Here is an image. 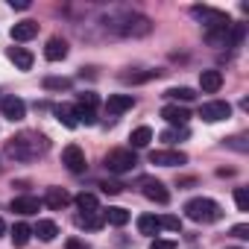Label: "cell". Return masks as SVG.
Returning <instances> with one entry per match:
<instances>
[{"label": "cell", "mask_w": 249, "mask_h": 249, "mask_svg": "<svg viewBox=\"0 0 249 249\" xmlns=\"http://www.w3.org/2000/svg\"><path fill=\"white\" fill-rule=\"evenodd\" d=\"M50 150V141L38 132H21L6 141V156L15 161H36Z\"/></svg>", "instance_id": "obj_1"}, {"label": "cell", "mask_w": 249, "mask_h": 249, "mask_svg": "<svg viewBox=\"0 0 249 249\" xmlns=\"http://www.w3.org/2000/svg\"><path fill=\"white\" fill-rule=\"evenodd\" d=\"M185 214L194 223H217L223 217V208L214 199H208V196H194V199L185 202Z\"/></svg>", "instance_id": "obj_2"}, {"label": "cell", "mask_w": 249, "mask_h": 249, "mask_svg": "<svg viewBox=\"0 0 249 249\" xmlns=\"http://www.w3.org/2000/svg\"><path fill=\"white\" fill-rule=\"evenodd\" d=\"M191 15H194L196 21H202L205 33H214V30H229V27H231L229 15H226V12H220V9H211V6H194V9H191Z\"/></svg>", "instance_id": "obj_3"}, {"label": "cell", "mask_w": 249, "mask_h": 249, "mask_svg": "<svg viewBox=\"0 0 249 249\" xmlns=\"http://www.w3.org/2000/svg\"><path fill=\"white\" fill-rule=\"evenodd\" d=\"M103 164H106V170L108 173H129V170H135V164H138V159H135V153L132 150H126V147H120V150H111L106 159H103Z\"/></svg>", "instance_id": "obj_4"}, {"label": "cell", "mask_w": 249, "mask_h": 249, "mask_svg": "<svg viewBox=\"0 0 249 249\" xmlns=\"http://www.w3.org/2000/svg\"><path fill=\"white\" fill-rule=\"evenodd\" d=\"M120 36H126V38H144L153 33V21L147 15H126L123 18V24L117 27Z\"/></svg>", "instance_id": "obj_5"}, {"label": "cell", "mask_w": 249, "mask_h": 249, "mask_svg": "<svg viewBox=\"0 0 249 249\" xmlns=\"http://www.w3.org/2000/svg\"><path fill=\"white\" fill-rule=\"evenodd\" d=\"M138 188H141V194H144L147 199H153V202H159V205H167V202H170L167 188H164L159 179H153V176H141V179H138Z\"/></svg>", "instance_id": "obj_6"}, {"label": "cell", "mask_w": 249, "mask_h": 249, "mask_svg": "<svg viewBox=\"0 0 249 249\" xmlns=\"http://www.w3.org/2000/svg\"><path fill=\"white\" fill-rule=\"evenodd\" d=\"M62 164H65L71 173H76V176L85 173L88 164H85V153H82V147H79V144H68V147L62 150Z\"/></svg>", "instance_id": "obj_7"}, {"label": "cell", "mask_w": 249, "mask_h": 249, "mask_svg": "<svg viewBox=\"0 0 249 249\" xmlns=\"http://www.w3.org/2000/svg\"><path fill=\"white\" fill-rule=\"evenodd\" d=\"M229 114H231V106H229L226 100H211V103H202V108H199V117H202L205 123L226 120Z\"/></svg>", "instance_id": "obj_8"}, {"label": "cell", "mask_w": 249, "mask_h": 249, "mask_svg": "<svg viewBox=\"0 0 249 249\" xmlns=\"http://www.w3.org/2000/svg\"><path fill=\"white\" fill-rule=\"evenodd\" d=\"M150 161L159 167H179L188 161V156L182 150H156V153H150Z\"/></svg>", "instance_id": "obj_9"}, {"label": "cell", "mask_w": 249, "mask_h": 249, "mask_svg": "<svg viewBox=\"0 0 249 249\" xmlns=\"http://www.w3.org/2000/svg\"><path fill=\"white\" fill-rule=\"evenodd\" d=\"M0 111H3V117L12 120V123L27 117V106H24L21 97H3V100H0Z\"/></svg>", "instance_id": "obj_10"}, {"label": "cell", "mask_w": 249, "mask_h": 249, "mask_svg": "<svg viewBox=\"0 0 249 249\" xmlns=\"http://www.w3.org/2000/svg\"><path fill=\"white\" fill-rule=\"evenodd\" d=\"M135 106V97L132 94H108V100H106V111L108 114H123V111H129Z\"/></svg>", "instance_id": "obj_11"}, {"label": "cell", "mask_w": 249, "mask_h": 249, "mask_svg": "<svg viewBox=\"0 0 249 249\" xmlns=\"http://www.w3.org/2000/svg\"><path fill=\"white\" fill-rule=\"evenodd\" d=\"M65 56H68V41L59 38V36H53V38L47 41V47H44V59H47V62H62Z\"/></svg>", "instance_id": "obj_12"}, {"label": "cell", "mask_w": 249, "mask_h": 249, "mask_svg": "<svg viewBox=\"0 0 249 249\" xmlns=\"http://www.w3.org/2000/svg\"><path fill=\"white\" fill-rule=\"evenodd\" d=\"M68 202H71V194H68L65 188H47V194H44V205H47V208L62 211Z\"/></svg>", "instance_id": "obj_13"}, {"label": "cell", "mask_w": 249, "mask_h": 249, "mask_svg": "<svg viewBox=\"0 0 249 249\" xmlns=\"http://www.w3.org/2000/svg\"><path fill=\"white\" fill-rule=\"evenodd\" d=\"M161 117L170 123V126H185L188 117H191V111H188L185 106H164V108H161Z\"/></svg>", "instance_id": "obj_14"}, {"label": "cell", "mask_w": 249, "mask_h": 249, "mask_svg": "<svg viewBox=\"0 0 249 249\" xmlns=\"http://www.w3.org/2000/svg\"><path fill=\"white\" fill-rule=\"evenodd\" d=\"M199 88H202L205 94H217V91L223 88V73H220V71H202V73H199Z\"/></svg>", "instance_id": "obj_15"}, {"label": "cell", "mask_w": 249, "mask_h": 249, "mask_svg": "<svg viewBox=\"0 0 249 249\" xmlns=\"http://www.w3.org/2000/svg\"><path fill=\"white\" fill-rule=\"evenodd\" d=\"M38 205H41V202H38L36 196H15L9 208H12L15 214H24V217H30V214H38Z\"/></svg>", "instance_id": "obj_16"}, {"label": "cell", "mask_w": 249, "mask_h": 249, "mask_svg": "<svg viewBox=\"0 0 249 249\" xmlns=\"http://www.w3.org/2000/svg\"><path fill=\"white\" fill-rule=\"evenodd\" d=\"M33 36H38V24L36 21H18L12 27V41H30Z\"/></svg>", "instance_id": "obj_17"}, {"label": "cell", "mask_w": 249, "mask_h": 249, "mask_svg": "<svg viewBox=\"0 0 249 249\" xmlns=\"http://www.w3.org/2000/svg\"><path fill=\"white\" fill-rule=\"evenodd\" d=\"M159 229H161V223H159V217H156V214H141V217H138V231H141V234L156 237V234H159Z\"/></svg>", "instance_id": "obj_18"}, {"label": "cell", "mask_w": 249, "mask_h": 249, "mask_svg": "<svg viewBox=\"0 0 249 249\" xmlns=\"http://www.w3.org/2000/svg\"><path fill=\"white\" fill-rule=\"evenodd\" d=\"M6 56H9L21 71H30V68H33V53H30V50H24V47H9V53H6Z\"/></svg>", "instance_id": "obj_19"}, {"label": "cell", "mask_w": 249, "mask_h": 249, "mask_svg": "<svg viewBox=\"0 0 249 249\" xmlns=\"http://www.w3.org/2000/svg\"><path fill=\"white\" fill-rule=\"evenodd\" d=\"M103 220L111 223V226H126V223H129V211L114 205V208H106V211H103Z\"/></svg>", "instance_id": "obj_20"}, {"label": "cell", "mask_w": 249, "mask_h": 249, "mask_svg": "<svg viewBox=\"0 0 249 249\" xmlns=\"http://www.w3.org/2000/svg\"><path fill=\"white\" fill-rule=\"evenodd\" d=\"M53 114L59 117V123H65L68 129H76V126H79V123H76V114H73V106H65V103H62V106L53 108Z\"/></svg>", "instance_id": "obj_21"}, {"label": "cell", "mask_w": 249, "mask_h": 249, "mask_svg": "<svg viewBox=\"0 0 249 249\" xmlns=\"http://www.w3.org/2000/svg\"><path fill=\"white\" fill-rule=\"evenodd\" d=\"M33 234H38L41 240H47V243H50V240L59 234V226H56L53 220H38V226L33 229Z\"/></svg>", "instance_id": "obj_22"}, {"label": "cell", "mask_w": 249, "mask_h": 249, "mask_svg": "<svg viewBox=\"0 0 249 249\" xmlns=\"http://www.w3.org/2000/svg\"><path fill=\"white\" fill-rule=\"evenodd\" d=\"M76 208H79L82 214H97V211H100V205H97V196H94V194H85V191L76 196Z\"/></svg>", "instance_id": "obj_23"}, {"label": "cell", "mask_w": 249, "mask_h": 249, "mask_svg": "<svg viewBox=\"0 0 249 249\" xmlns=\"http://www.w3.org/2000/svg\"><path fill=\"white\" fill-rule=\"evenodd\" d=\"M153 141V129L150 126H138V129H132V135H129V144L132 147H147Z\"/></svg>", "instance_id": "obj_24"}, {"label": "cell", "mask_w": 249, "mask_h": 249, "mask_svg": "<svg viewBox=\"0 0 249 249\" xmlns=\"http://www.w3.org/2000/svg\"><path fill=\"white\" fill-rule=\"evenodd\" d=\"M159 138H161L164 144H179V141L188 138V126H170V129H164Z\"/></svg>", "instance_id": "obj_25"}, {"label": "cell", "mask_w": 249, "mask_h": 249, "mask_svg": "<svg viewBox=\"0 0 249 249\" xmlns=\"http://www.w3.org/2000/svg\"><path fill=\"white\" fill-rule=\"evenodd\" d=\"M76 223L79 226H85V229H91V231H97V229H103V211H97V214H79L76 217Z\"/></svg>", "instance_id": "obj_26"}, {"label": "cell", "mask_w": 249, "mask_h": 249, "mask_svg": "<svg viewBox=\"0 0 249 249\" xmlns=\"http://www.w3.org/2000/svg\"><path fill=\"white\" fill-rule=\"evenodd\" d=\"M30 234H33V229H30L27 223H15V229H12V243H15V246H27V243H30Z\"/></svg>", "instance_id": "obj_27"}, {"label": "cell", "mask_w": 249, "mask_h": 249, "mask_svg": "<svg viewBox=\"0 0 249 249\" xmlns=\"http://www.w3.org/2000/svg\"><path fill=\"white\" fill-rule=\"evenodd\" d=\"M44 88L47 91H68L71 88V79H65V76H47L44 79Z\"/></svg>", "instance_id": "obj_28"}, {"label": "cell", "mask_w": 249, "mask_h": 249, "mask_svg": "<svg viewBox=\"0 0 249 249\" xmlns=\"http://www.w3.org/2000/svg\"><path fill=\"white\" fill-rule=\"evenodd\" d=\"M167 97H170V100H182V103H191L196 94H194V88H170V91H167Z\"/></svg>", "instance_id": "obj_29"}, {"label": "cell", "mask_w": 249, "mask_h": 249, "mask_svg": "<svg viewBox=\"0 0 249 249\" xmlns=\"http://www.w3.org/2000/svg\"><path fill=\"white\" fill-rule=\"evenodd\" d=\"M234 202H237V211H249V191L234 188Z\"/></svg>", "instance_id": "obj_30"}, {"label": "cell", "mask_w": 249, "mask_h": 249, "mask_svg": "<svg viewBox=\"0 0 249 249\" xmlns=\"http://www.w3.org/2000/svg\"><path fill=\"white\" fill-rule=\"evenodd\" d=\"M76 106H85V108H97V106H100V97H97V94H91V91H85V94H79Z\"/></svg>", "instance_id": "obj_31"}, {"label": "cell", "mask_w": 249, "mask_h": 249, "mask_svg": "<svg viewBox=\"0 0 249 249\" xmlns=\"http://www.w3.org/2000/svg\"><path fill=\"white\" fill-rule=\"evenodd\" d=\"M159 223H161V229H170V231H179V229H182V220H179V217H173V214L159 217Z\"/></svg>", "instance_id": "obj_32"}, {"label": "cell", "mask_w": 249, "mask_h": 249, "mask_svg": "<svg viewBox=\"0 0 249 249\" xmlns=\"http://www.w3.org/2000/svg\"><path fill=\"white\" fill-rule=\"evenodd\" d=\"M153 76H159V71H150V73H123V79H126V82H147Z\"/></svg>", "instance_id": "obj_33"}, {"label": "cell", "mask_w": 249, "mask_h": 249, "mask_svg": "<svg viewBox=\"0 0 249 249\" xmlns=\"http://www.w3.org/2000/svg\"><path fill=\"white\" fill-rule=\"evenodd\" d=\"M65 249H91L85 240H79V237H68V243H65Z\"/></svg>", "instance_id": "obj_34"}, {"label": "cell", "mask_w": 249, "mask_h": 249, "mask_svg": "<svg viewBox=\"0 0 249 249\" xmlns=\"http://www.w3.org/2000/svg\"><path fill=\"white\" fill-rule=\"evenodd\" d=\"M150 249H176V240H159V237H156V240L150 243Z\"/></svg>", "instance_id": "obj_35"}, {"label": "cell", "mask_w": 249, "mask_h": 249, "mask_svg": "<svg viewBox=\"0 0 249 249\" xmlns=\"http://www.w3.org/2000/svg\"><path fill=\"white\" fill-rule=\"evenodd\" d=\"M231 234H234V237H240V240H246V237H249V226H246V223H240V226H234V229H231Z\"/></svg>", "instance_id": "obj_36"}, {"label": "cell", "mask_w": 249, "mask_h": 249, "mask_svg": "<svg viewBox=\"0 0 249 249\" xmlns=\"http://www.w3.org/2000/svg\"><path fill=\"white\" fill-rule=\"evenodd\" d=\"M100 188H103L106 194H120V191H123V185H117V182H103Z\"/></svg>", "instance_id": "obj_37"}, {"label": "cell", "mask_w": 249, "mask_h": 249, "mask_svg": "<svg viewBox=\"0 0 249 249\" xmlns=\"http://www.w3.org/2000/svg\"><path fill=\"white\" fill-rule=\"evenodd\" d=\"M12 9H30V0H9Z\"/></svg>", "instance_id": "obj_38"}, {"label": "cell", "mask_w": 249, "mask_h": 249, "mask_svg": "<svg viewBox=\"0 0 249 249\" xmlns=\"http://www.w3.org/2000/svg\"><path fill=\"white\" fill-rule=\"evenodd\" d=\"M6 234V223H3V217H0V237Z\"/></svg>", "instance_id": "obj_39"}]
</instances>
